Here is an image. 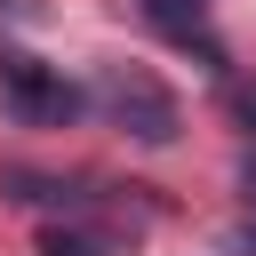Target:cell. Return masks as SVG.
<instances>
[{"label":"cell","mask_w":256,"mask_h":256,"mask_svg":"<svg viewBox=\"0 0 256 256\" xmlns=\"http://www.w3.org/2000/svg\"><path fill=\"white\" fill-rule=\"evenodd\" d=\"M96 104H104V112H112V128H128L136 144H176V128H184L176 96H168L144 64H112V72L96 80Z\"/></svg>","instance_id":"6da1fadb"},{"label":"cell","mask_w":256,"mask_h":256,"mask_svg":"<svg viewBox=\"0 0 256 256\" xmlns=\"http://www.w3.org/2000/svg\"><path fill=\"white\" fill-rule=\"evenodd\" d=\"M0 96H8V112H16L24 128H72L80 104H88L64 72H48L40 56H24V48H8V40H0Z\"/></svg>","instance_id":"7a4b0ae2"},{"label":"cell","mask_w":256,"mask_h":256,"mask_svg":"<svg viewBox=\"0 0 256 256\" xmlns=\"http://www.w3.org/2000/svg\"><path fill=\"white\" fill-rule=\"evenodd\" d=\"M168 40H200V24H208V0H136Z\"/></svg>","instance_id":"3957f363"},{"label":"cell","mask_w":256,"mask_h":256,"mask_svg":"<svg viewBox=\"0 0 256 256\" xmlns=\"http://www.w3.org/2000/svg\"><path fill=\"white\" fill-rule=\"evenodd\" d=\"M112 240L104 232H80V224H48L40 232V256H104Z\"/></svg>","instance_id":"277c9868"},{"label":"cell","mask_w":256,"mask_h":256,"mask_svg":"<svg viewBox=\"0 0 256 256\" xmlns=\"http://www.w3.org/2000/svg\"><path fill=\"white\" fill-rule=\"evenodd\" d=\"M240 240H248V248H256V216H248V224H240Z\"/></svg>","instance_id":"5b68a950"}]
</instances>
